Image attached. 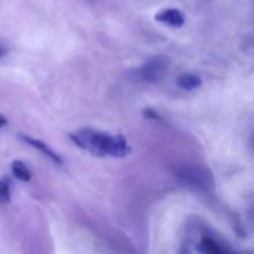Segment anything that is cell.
I'll return each instance as SVG.
<instances>
[{
  "instance_id": "6da1fadb",
  "label": "cell",
  "mask_w": 254,
  "mask_h": 254,
  "mask_svg": "<svg viewBox=\"0 0 254 254\" xmlns=\"http://www.w3.org/2000/svg\"><path fill=\"white\" fill-rule=\"evenodd\" d=\"M78 148L94 156L124 158L130 153V145L122 134H111L92 128H82L68 134Z\"/></svg>"
},
{
  "instance_id": "7a4b0ae2",
  "label": "cell",
  "mask_w": 254,
  "mask_h": 254,
  "mask_svg": "<svg viewBox=\"0 0 254 254\" xmlns=\"http://www.w3.org/2000/svg\"><path fill=\"white\" fill-rule=\"evenodd\" d=\"M169 68V59L156 56L150 59L135 71V77L143 82H156L165 76Z\"/></svg>"
},
{
  "instance_id": "3957f363",
  "label": "cell",
  "mask_w": 254,
  "mask_h": 254,
  "mask_svg": "<svg viewBox=\"0 0 254 254\" xmlns=\"http://www.w3.org/2000/svg\"><path fill=\"white\" fill-rule=\"evenodd\" d=\"M19 138L21 139L22 141H25V143L29 144L30 146H32V148H35V149H37L39 151H41L44 155H46L50 160L54 161V163L57 164V165H62V164H64V160L61 159V156L57 155V154L55 153V151L52 150V149L50 148L46 143H44V141L39 140V139H34L29 135H25V134H19Z\"/></svg>"
},
{
  "instance_id": "277c9868",
  "label": "cell",
  "mask_w": 254,
  "mask_h": 254,
  "mask_svg": "<svg viewBox=\"0 0 254 254\" xmlns=\"http://www.w3.org/2000/svg\"><path fill=\"white\" fill-rule=\"evenodd\" d=\"M155 20L171 27H181L185 24V17L183 12L178 9H165L155 15Z\"/></svg>"
},
{
  "instance_id": "5b68a950",
  "label": "cell",
  "mask_w": 254,
  "mask_h": 254,
  "mask_svg": "<svg viewBox=\"0 0 254 254\" xmlns=\"http://www.w3.org/2000/svg\"><path fill=\"white\" fill-rule=\"evenodd\" d=\"M178 86L185 91H193L202 84V79L195 73H183L178 77Z\"/></svg>"
},
{
  "instance_id": "8992f818",
  "label": "cell",
  "mask_w": 254,
  "mask_h": 254,
  "mask_svg": "<svg viewBox=\"0 0 254 254\" xmlns=\"http://www.w3.org/2000/svg\"><path fill=\"white\" fill-rule=\"evenodd\" d=\"M11 171H12V175H14L16 179H19L20 181L29 183V181L31 180V173H30L27 166L25 165L21 160L12 161Z\"/></svg>"
},
{
  "instance_id": "52a82bcc",
  "label": "cell",
  "mask_w": 254,
  "mask_h": 254,
  "mask_svg": "<svg viewBox=\"0 0 254 254\" xmlns=\"http://www.w3.org/2000/svg\"><path fill=\"white\" fill-rule=\"evenodd\" d=\"M11 200V180L9 176L0 179V202L9 203Z\"/></svg>"
},
{
  "instance_id": "ba28073f",
  "label": "cell",
  "mask_w": 254,
  "mask_h": 254,
  "mask_svg": "<svg viewBox=\"0 0 254 254\" xmlns=\"http://www.w3.org/2000/svg\"><path fill=\"white\" fill-rule=\"evenodd\" d=\"M200 250L202 252H207V253H222L223 250L211 238H206L203 240V242L200 245Z\"/></svg>"
},
{
  "instance_id": "9c48e42d",
  "label": "cell",
  "mask_w": 254,
  "mask_h": 254,
  "mask_svg": "<svg viewBox=\"0 0 254 254\" xmlns=\"http://www.w3.org/2000/svg\"><path fill=\"white\" fill-rule=\"evenodd\" d=\"M143 117L146 119H151V121H159L161 119V117L159 116L158 112H155L151 108H146L143 111Z\"/></svg>"
},
{
  "instance_id": "30bf717a",
  "label": "cell",
  "mask_w": 254,
  "mask_h": 254,
  "mask_svg": "<svg viewBox=\"0 0 254 254\" xmlns=\"http://www.w3.org/2000/svg\"><path fill=\"white\" fill-rule=\"evenodd\" d=\"M7 124V119L5 118L2 114H0V128H2V127H5Z\"/></svg>"
},
{
  "instance_id": "8fae6325",
  "label": "cell",
  "mask_w": 254,
  "mask_h": 254,
  "mask_svg": "<svg viewBox=\"0 0 254 254\" xmlns=\"http://www.w3.org/2000/svg\"><path fill=\"white\" fill-rule=\"evenodd\" d=\"M4 55H5V50L2 49L1 46H0V59H1V57L4 56Z\"/></svg>"
}]
</instances>
